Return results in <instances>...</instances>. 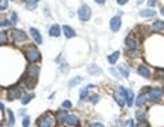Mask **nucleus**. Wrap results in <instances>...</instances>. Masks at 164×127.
Listing matches in <instances>:
<instances>
[{"instance_id":"nucleus-33","label":"nucleus","mask_w":164,"mask_h":127,"mask_svg":"<svg viewBox=\"0 0 164 127\" xmlns=\"http://www.w3.org/2000/svg\"><path fill=\"white\" fill-rule=\"evenodd\" d=\"M156 75H157V78H164V70H157Z\"/></svg>"},{"instance_id":"nucleus-13","label":"nucleus","mask_w":164,"mask_h":127,"mask_svg":"<svg viewBox=\"0 0 164 127\" xmlns=\"http://www.w3.org/2000/svg\"><path fill=\"white\" fill-rule=\"evenodd\" d=\"M138 74L141 77H144V78H149V77H151V70L148 69V66H140L138 67Z\"/></svg>"},{"instance_id":"nucleus-14","label":"nucleus","mask_w":164,"mask_h":127,"mask_svg":"<svg viewBox=\"0 0 164 127\" xmlns=\"http://www.w3.org/2000/svg\"><path fill=\"white\" fill-rule=\"evenodd\" d=\"M63 33H64V36H66L67 38H71V37H75V30L73 28H70V26H63Z\"/></svg>"},{"instance_id":"nucleus-1","label":"nucleus","mask_w":164,"mask_h":127,"mask_svg":"<svg viewBox=\"0 0 164 127\" xmlns=\"http://www.w3.org/2000/svg\"><path fill=\"white\" fill-rule=\"evenodd\" d=\"M114 99H115V101L119 104V107H123V105L126 104V100H127V90L123 86H119L118 90L114 93Z\"/></svg>"},{"instance_id":"nucleus-11","label":"nucleus","mask_w":164,"mask_h":127,"mask_svg":"<svg viewBox=\"0 0 164 127\" xmlns=\"http://www.w3.org/2000/svg\"><path fill=\"white\" fill-rule=\"evenodd\" d=\"M30 34H32V37L34 38V41H36V44H43V37H41L40 32L37 30V29L30 28Z\"/></svg>"},{"instance_id":"nucleus-20","label":"nucleus","mask_w":164,"mask_h":127,"mask_svg":"<svg viewBox=\"0 0 164 127\" xmlns=\"http://www.w3.org/2000/svg\"><path fill=\"white\" fill-rule=\"evenodd\" d=\"M133 101H134V93L131 89H127V100H126V103H127L129 107H131L133 105Z\"/></svg>"},{"instance_id":"nucleus-18","label":"nucleus","mask_w":164,"mask_h":127,"mask_svg":"<svg viewBox=\"0 0 164 127\" xmlns=\"http://www.w3.org/2000/svg\"><path fill=\"white\" fill-rule=\"evenodd\" d=\"M153 30H156V32H163L164 30V21H155L153 22Z\"/></svg>"},{"instance_id":"nucleus-16","label":"nucleus","mask_w":164,"mask_h":127,"mask_svg":"<svg viewBox=\"0 0 164 127\" xmlns=\"http://www.w3.org/2000/svg\"><path fill=\"white\" fill-rule=\"evenodd\" d=\"M146 100H148V94H146V93H141L138 97H137V101H136L137 107H142V105L146 103Z\"/></svg>"},{"instance_id":"nucleus-9","label":"nucleus","mask_w":164,"mask_h":127,"mask_svg":"<svg viewBox=\"0 0 164 127\" xmlns=\"http://www.w3.org/2000/svg\"><path fill=\"white\" fill-rule=\"evenodd\" d=\"M125 44H126V47H127L129 49H137L138 48V40H136L134 37H127L126 38V41H125Z\"/></svg>"},{"instance_id":"nucleus-29","label":"nucleus","mask_w":164,"mask_h":127,"mask_svg":"<svg viewBox=\"0 0 164 127\" xmlns=\"http://www.w3.org/2000/svg\"><path fill=\"white\" fill-rule=\"evenodd\" d=\"M8 7V2L7 0H0V10H6Z\"/></svg>"},{"instance_id":"nucleus-2","label":"nucleus","mask_w":164,"mask_h":127,"mask_svg":"<svg viewBox=\"0 0 164 127\" xmlns=\"http://www.w3.org/2000/svg\"><path fill=\"white\" fill-rule=\"evenodd\" d=\"M25 55H26V59H28L30 63H36V62L40 60V58H41L39 49H37L36 47H29V48L26 49Z\"/></svg>"},{"instance_id":"nucleus-30","label":"nucleus","mask_w":164,"mask_h":127,"mask_svg":"<svg viewBox=\"0 0 164 127\" xmlns=\"http://www.w3.org/2000/svg\"><path fill=\"white\" fill-rule=\"evenodd\" d=\"M29 125H30V118H29V116L23 118V120H22V126H23V127H29Z\"/></svg>"},{"instance_id":"nucleus-42","label":"nucleus","mask_w":164,"mask_h":127,"mask_svg":"<svg viewBox=\"0 0 164 127\" xmlns=\"http://www.w3.org/2000/svg\"><path fill=\"white\" fill-rule=\"evenodd\" d=\"M160 13H162V15H164V7L162 8V10H160Z\"/></svg>"},{"instance_id":"nucleus-40","label":"nucleus","mask_w":164,"mask_h":127,"mask_svg":"<svg viewBox=\"0 0 164 127\" xmlns=\"http://www.w3.org/2000/svg\"><path fill=\"white\" fill-rule=\"evenodd\" d=\"M0 111H4V105H3L2 103H0Z\"/></svg>"},{"instance_id":"nucleus-23","label":"nucleus","mask_w":164,"mask_h":127,"mask_svg":"<svg viewBox=\"0 0 164 127\" xmlns=\"http://www.w3.org/2000/svg\"><path fill=\"white\" fill-rule=\"evenodd\" d=\"M66 116H67V114L64 111H58L56 112V120H59V122H64Z\"/></svg>"},{"instance_id":"nucleus-21","label":"nucleus","mask_w":164,"mask_h":127,"mask_svg":"<svg viewBox=\"0 0 164 127\" xmlns=\"http://www.w3.org/2000/svg\"><path fill=\"white\" fill-rule=\"evenodd\" d=\"M119 71L122 73V77H129V74H130V70H129V67L125 63L119 66Z\"/></svg>"},{"instance_id":"nucleus-8","label":"nucleus","mask_w":164,"mask_h":127,"mask_svg":"<svg viewBox=\"0 0 164 127\" xmlns=\"http://www.w3.org/2000/svg\"><path fill=\"white\" fill-rule=\"evenodd\" d=\"M19 97H20V90L18 88H11V89L8 90L7 99L10 100V101H13V100H15V99H19Z\"/></svg>"},{"instance_id":"nucleus-35","label":"nucleus","mask_w":164,"mask_h":127,"mask_svg":"<svg viewBox=\"0 0 164 127\" xmlns=\"http://www.w3.org/2000/svg\"><path fill=\"white\" fill-rule=\"evenodd\" d=\"M137 127H148V123L146 122H140L138 125H137Z\"/></svg>"},{"instance_id":"nucleus-7","label":"nucleus","mask_w":164,"mask_h":127,"mask_svg":"<svg viewBox=\"0 0 164 127\" xmlns=\"http://www.w3.org/2000/svg\"><path fill=\"white\" fill-rule=\"evenodd\" d=\"M121 26H122V19H121V17H119V15L114 17V18L111 19L110 28H111V30H112V32H118L119 29H121Z\"/></svg>"},{"instance_id":"nucleus-24","label":"nucleus","mask_w":164,"mask_h":127,"mask_svg":"<svg viewBox=\"0 0 164 127\" xmlns=\"http://www.w3.org/2000/svg\"><path fill=\"white\" fill-rule=\"evenodd\" d=\"M90 88H93L92 85H89V86H86V88H84V89L81 90V93H80V97H81V101L82 100H85L86 99V94H88V90L90 89Z\"/></svg>"},{"instance_id":"nucleus-3","label":"nucleus","mask_w":164,"mask_h":127,"mask_svg":"<svg viewBox=\"0 0 164 127\" xmlns=\"http://www.w3.org/2000/svg\"><path fill=\"white\" fill-rule=\"evenodd\" d=\"M90 17H92V10H90L89 6H81L78 8V18L81 21L86 22V21L90 19Z\"/></svg>"},{"instance_id":"nucleus-31","label":"nucleus","mask_w":164,"mask_h":127,"mask_svg":"<svg viewBox=\"0 0 164 127\" xmlns=\"http://www.w3.org/2000/svg\"><path fill=\"white\" fill-rule=\"evenodd\" d=\"M90 101H92V104H97V103L100 101V97H99L97 94H95V96L90 97Z\"/></svg>"},{"instance_id":"nucleus-17","label":"nucleus","mask_w":164,"mask_h":127,"mask_svg":"<svg viewBox=\"0 0 164 127\" xmlns=\"http://www.w3.org/2000/svg\"><path fill=\"white\" fill-rule=\"evenodd\" d=\"M49 36L51 37H59L60 36V26L59 25H54L49 29Z\"/></svg>"},{"instance_id":"nucleus-6","label":"nucleus","mask_w":164,"mask_h":127,"mask_svg":"<svg viewBox=\"0 0 164 127\" xmlns=\"http://www.w3.org/2000/svg\"><path fill=\"white\" fill-rule=\"evenodd\" d=\"M10 33H11V37H13V40L17 41V43H18V41H25L26 38H28V36H26V34L23 33L22 30H17V29H14V30H11Z\"/></svg>"},{"instance_id":"nucleus-41","label":"nucleus","mask_w":164,"mask_h":127,"mask_svg":"<svg viewBox=\"0 0 164 127\" xmlns=\"http://www.w3.org/2000/svg\"><path fill=\"white\" fill-rule=\"evenodd\" d=\"M26 2H28V3H37V2H39V0H26Z\"/></svg>"},{"instance_id":"nucleus-4","label":"nucleus","mask_w":164,"mask_h":127,"mask_svg":"<svg viewBox=\"0 0 164 127\" xmlns=\"http://www.w3.org/2000/svg\"><path fill=\"white\" fill-rule=\"evenodd\" d=\"M55 123V119L51 116L49 114L44 115V116H41L39 119V122H37V126L39 127H52Z\"/></svg>"},{"instance_id":"nucleus-12","label":"nucleus","mask_w":164,"mask_h":127,"mask_svg":"<svg viewBox=\"0 0 164 127\" xmlns=\"http://www.w3.org/2000/svg\"><path fill=\"white\" fill-rule=\"evenodd\" d=\"M140 15L144 17V18H151V17L156 15V11L153 8H146V10H141L140 11Z\"/></svg>"},{"instance_id":"nucleus-34","label":"nucleus","mask_w":164,"mask_h":127,"mask_svg":"<svg viewBox=\"0 0 164 127\" xmlns=\"http://www.w3.org/2000/svg\"><path fill=\"white\" fill-rule=\"evenodd\" d=\"M156 4H157V0H149V2H148V6H149V7H155Z\"/></svg>"},{"instance_id":"nucleus-45","label":"nucleus","mask_w":164,"mask_h":127,"mask_svg":"<svg viewBox=\"0 0 164 127\" xmlns=\"http://www.w3.org/2000/svg\"><path fill=\"white\" fill-rule=\"evenodd\" d=\"M0 92H2V88H0Z\"/></svg>"},{"instance_id":"nucleus-38","label":"nucleus","mask_w":164,"mask_h":127,"mask_svg":"<svg viewBox=\"0 0 164 127\" xmlns=\"http://www.w3.org/2000/svg\"><path fill=\"white\" fill-rule=\"evenodd\" d=\"M90 127H104V126H102L101 123H93V125L90 126Z\"/></svg>"},{"instance_id":"nucleus-22","label":"nucleus","mask_w":164,"mask_h":127,"mask_svg":"<svg viewBox=\"0 0 164 127\" xmlns=\"http://www.w3.org/2000/svg\"><path fill=\"white\" fill-rule=\"evenodd\" d=\"M7 115H8V125L7 127H13L14 126V114H13V111L11 109H7Z\"/></svg>"},{"instance_id":"nucleus-27","label":"nucleus","mask_w":164,"mask_h":127,"mask_svg":"<svg viewBox=\"0 0 164 127\" xmlns=\"http://www.w3.org/2000/svg\"><path fill=\"white\" fill-rule=\"evenodd\" d=\"M11 25H14L13 21H8V19H3V21H0V28H2V26H11Z\"/></svg>"},{"instance_id":"nucleus-15","label":"nucleus","mask_w":164,"mask_h":127,"mask_svg":"<svg viewBox=\"0 0 164 127\" xmlns=\"http://www.w3.org/2000/svg\"><path fill=\"white\" fill-rule=\"evenodd\" d=\"M88 73L90 74V75H101V69H99L96 64H90L89 67H88Z\"/></svg>"},{"instance_id":"nucleus-44","label":"nucleus","mask_w":164,"mask_h":127,"mask_svg":"<svg viewBox=\"0 0 164 127\" xmlns=\"http://www.w3.org/2000/svg\"><path fill=\"white\" fill-rule=\"evenodd\" d=\"M130 127H134V123L133 122H130Z\"/></svg>"},{"instance_id":"nucleus-36","label":"nucleus","mask_w":164,"mask_h":127,"mask_svg":"<svg viewBox=\"0 0 164 127\" xmlns=\"http://www.w3.org/2000/svg\"><path fill=\"white\" fill-rule=\"evenodd\" d=\"M116 2H118V4H119V6H123V4H126V3H127L129 0H116Z\"/></svg>"},{"instance_id":"nucleus-19","label":"nucleus","mask_w":164,"mask_h":127,"mask_svg":"<svg viewBox=\"0 0 164 127\" xmlns=\"http://www.w3.org/2000/svg\"><path fill=\"white\" fill-rule=\"evenodd\" d=\"M119 55H121V52H119V51L114 52L112 55H110V56H108V62H110L111 64H115L116 62H118V59H119Z\"/></svg>"},{"instance_id":"nucleus-26","label":"nucleus","mask_w":164,"mask_h":127,"mask_svg":"<svg viewBox=\"0 0 164 127\" xmlns=\"http://www.w3.org/2000/svg\"><path fill=\"white\" fill-rule=\"evenodd\" d=\"M32 99H34V94H33V93L29 94V96H26L25 99H22V101H20V103H22L23 105H26L28 103H30V101H32Z\"/></svg>"},{"instance_id":"nucleus-28","label":"nucleus","mask_w":164,"mask_h":127,"mask_svg":"<svg viewBox=\"0 0 164 127\" xmlns=\"http://www.w3.org/2000/svg\"><path fill=\"white\" fill-rule=\"evenodd\" d=\"M6 43H7V36H6V33L0 32V44H6Z\"/></svg>"},{"instance_id":"nucleus-37","label":"nucleus","mask_w":164,"mask_h":127,"mask_svg":"<svg viewBox=\"0 0 164 127\" xmlns=\"http://www.w3.org/2000/svg\"><path fill=\"white\" fill-rule=\"evenodd\" d=\"M111 73H112V74H114V75H115V77H116V78H119V75H118V71H116V70H115V69H111Z\"/></svg>"},{"instance_id":"nucleus-32","label":"nucleus","mask_w":164,"mask_h":127,"mask_svg":"<svg viewBox=\"0 0 164 127\" xmlns=\"http://www.w3.org/2000/svg\"><path fill=\"white\" fill-rule=\"evenodd\" d=\"M63 108H71L73 107V104H71V101H69V100H66V101H63Z\"/></svg>"},{"instance_id":"nucleus-43","label":"nucleus","mask_w":164,"mask_h":127,"mask_svg":"<svg viewBox=\"0 0 164 127\" xmlns=\"http://www.w3.org/2000/svg\"><path fill=\"white\" fill-rule=\"evenodd\" d=\"M142 2H144V0H138V2H137V4H141Z\"/></svg>"},{"instance_id":"nucleus-5","label":"nucleus","mask_w":164,"mask_h":127,"mask_svg":"<svg viewBox=\"0 0 164 127\" xmlns=\"http://www.w3.org/2000/svg\"><path fill=\"white\" fill-rule=\"evenodd\" d=\"M148 96L151 100H153V101H156V100H159L160 97L163 96V90L160 89V88H151L148 92Z\"/></svg>"},{"instance_id":"nucleus-25","label":"nucleus","mask_w":164,"mask_h":127,"mask_svg":"<svg viewBox=\"0 0 164 127\" xmlns=\"http://www.w3.org/2000/svg\"><path fill=\"white\" fill-rule=\"evenodd\" d=\"M80 82H82V77H75L74 79H71V81L69 82V86L73 88V86H75L77 84H80Z\"/></svg>"},{"instance_id":"nucleus-10","label":"nucleus","mask_w":164,"mask_h":127,"mask_svg":"<svg viewBox=\"0 0 164 127\" xmlns=\"http://www.w3.org/2000/svg\"><path fill=\"white\" fill-rule=\"evenodd\" d=\"M64 123L69 127H75L78 125V118L75 115H67L66 119H64Z\"/></svg>"},{"instance_id":"nucleus-39","label":"nucleus","mask_w":164,"mask_h":127,"mask_svg":"<svg viewBox=\"0 0 164 127\" xmlns=\"http://www.w3.org/2000/svg\"><path fill=\"white\" fill-rule=\"evenodd\" d=\"M96 3H97V4H104L105 3V0H95Z\"/></svg>"}]
</instances>
